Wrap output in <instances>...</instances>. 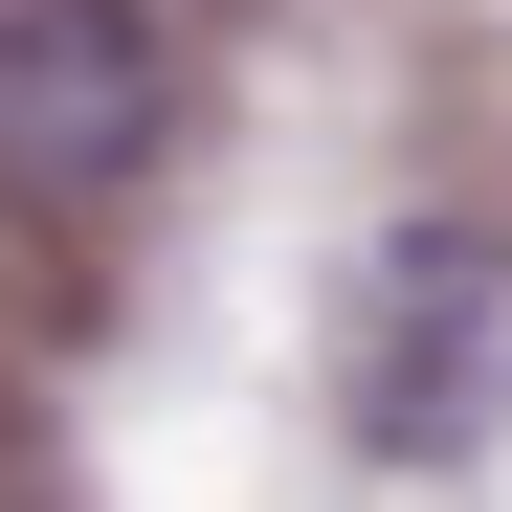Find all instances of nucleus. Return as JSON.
I'll list each match as a JSON object with an SVG mask.
<instances>
[{"label":"nucleus","mask_w":512,"mask_h":512,"mask_svg":"<svg viewBox=\"0 0 512 512\" xmlns=\"http://www.w3.org/2000/svg\"><path fill=\"white\" fill-rule=\"evenodd\" d=\"M179 134L156 0H0V201H134Z\"/></svg>","instance_id":"obj_1"},{"label":"nucleus","mask_w":512,"mask_h":512,"mask_svg":"<svg viewBox=\"0 0 512 512\" xmlns=\"http://www.w3.org/2000/svg\"><path fill=\"white\" fill-rule=\"evenodd\" d=\"M490 423V245H379L357 268V446H468Z\"/></svg>","instance_id":"obj_2"}]
</instances>
